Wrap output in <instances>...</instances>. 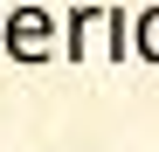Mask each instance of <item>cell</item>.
<instances>
[{
	"mask_svg": "<svg viewBox=\"0 0 159 152\" xmlns=\"http://www.w3.org/2000/svg\"><path fill=\"white\" fill-rule=\"evenodd\" d=\"M0 48H7L14 62H48V56H56V14H48L42 0L14 7V14H7V35H0Z\"/></svg>",
	"mask_w": 159,
	"mask_h": 152,
	"instance_id": "2",
	"label": "cell"
},
{
	"mask_svg": "<svg viewBox=\"0 0 159 152\" xmlns=\"http://www.w3.org/2000/svg\"><path fill=\"white\" fill-rule=\"evenodd\" d=\"M131 56H139V62H159V7L131 14Z\"/></svg>",
	"mask_w": 159,
	"mask_h": 152,
	"instance_id": "3",
	"label": "cell"
},
{
	"mask_svg": "<svg viewBox=\"0 0 159 152\" xmlns=\"http://www.w3.org/2000/svg\"><path fill=\"white\" fill-rule=\"evenodd\" d=\"M62 56L69 62H125L131 56V14L125 7H76L62 21Z\"/></svg>",
	"mask_w": 159,
	"mask_h": 152,
	"instance_id": "1",
	"label": "cell"
}]
</instances>
